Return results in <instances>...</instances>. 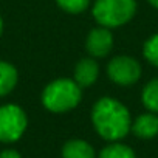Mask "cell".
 <instances>
[{"label":"cell","mask_w":158,"mask_h":158,"mask_svg":"<svg viewBox=\"0 0 158 158\" xmlns=\"http://www.w3.org/2000/svg\"><path fill=\"white\" fill-rule=\"evenodd\" d=\"M90 119L95 132L109 143L124 139L132 127L129 109L112 96H102L93 104Z\"/></svg>","instance_id":"obj_1"},{"label":"cell","mask_w":158,"mask_h":158,"mask_svg":"<svg viewBox=\"0 0 158 158\" xmlns=\"http://www.w3.org/2000/svg\"><path fill=\"white\" fill-rule=\"evenodd\" d=\"M82 90L73 77H57L44 87L40 102L50 113H68L81 104Z\"/></svg>","instance_id":"obj_2"},{"label":"cell","mask_w":158,"mask_h":158,"mask_svg":"<svg viewBox=\"0 0 158 158\" xmlns=\"http://www.w3.org/2000/svg\"><path fill=\"white\" fill-rule=\"evenodd\" d=\"M136 0H95L92 16L101 27L115 30L129 23L136 14Z\"/></svg>","instance_id":"obj_3"},{"label":"cell","mask_w":158,"mask_h":158,"mask_svg":"<svg viewBox=\"0 0 158 158\" xmlns=\"http://www.w3.org/2000/svg\"><path fill=\"white\" fill-rule=\"evenodd\" d=\"M28 129L27 112L14 102L0 106V143H17Z\"/></svg>","instance_id":"obj_4"},{"label":"cell","mask_w":158,"mask_h":158,"mask_svg":"<svg viewBox=\"0 0 158 158\" xmlns=\"http://www.w3.org/2000/svg\"><path fill=\"white\" fill-rule=\"evenodd\" d=\"M106 73L110 81L118 87H132L141 77V64L127 54H119L107 62Z\"/></svg>","instance_id":"obj_5"},{"label":"cell","mask_w":158,"mask_h":158,"mask_svg":"<svg viewBox=\"0 0 158 158\" xmlns=\"http://www.w3.org/2000/svg\"><path fill=\"white\" fill-rule=\"evenodd\" d=\"M113 42L115 40H113L112 30L98 25L92 28L85 37V51L89 53V56L95 59H102L110 54L113 48Z\"/></svg>","instance_id":"obj_6"},{"label":"cell","mask_w":158,"mask_h":158,"mask_svg":"<svg viewBox=\"0 0 158 158\" xmlns=\"http://www.w3.org/2000/svg\"><path fill=\"white\" fill-rule=\"evenodd\" d=\"M98 77H99L98 59H95L92 56H85L77 60V64L74 65V70H73V79L77 82L79 87L89 89V87L95 85Z\"/></svg>","instance_id":"obj_7"},{"label":"cell","mask_w":158,"mask_h":158,"mask_svg":"<svg viewBox=\"0 0 158 158\" xmlns=\"http://www.w3.org/2000/svg\"><path fill=\"white\" fill-rule=\"evenodd\" d=\"M130 132L139 139H152L158 135V113H141L132 119Z\"/></svg>","instance_id":"obj_8"},{"label":"cell","mask_w":158,"mask_h":158,"mask_svg":"<svg viewBox=\"0 0 158 158\" xmlns=\"http://www.w3.org/2000/svg\"><path fill=\"white\" fill-rule=\"evenodd\" d=\"M62 158H98L95 147L82 139V138H71L64 143L60 149Z\"/></svg>","instance_id":"obj_9"},{"label":"cell","mask_w":158,"mask_h":158,"mask_svg":"<svg viewBox=\"0 0 158 158\" xmlns=\"http://www.w3.org/2000/svg\"><path fill=\"white\" fill-rule=\"evenodd\" d=\"M19 82V71L17 68L8 62V60H0V98L8 96Z\"/></svg>","instance_id":"obj_10"},{"label":"cell","mask_w":158,"mask_h":158,"mask_svg":"<svg viewBox=\"0 0 158 158\" xmlns=\"http://www.w3.org/2000/svg\"><path fill=\"white\" fill-rule=\"evenodd\" d=\"M98 158H136V153L130 146L121 141H112L101 149Z\"/></svg>","instance_id":"obj_11"},{"label":"cell","mask_w":158,"mask_h":158,"mask_svg":"<svg viewBox=\"0 0 158 158\" xmlns=\"http://www.w3.org/2000/svg\"><path fill=\"white\" fill-rule=\"evenodd\" d=\"M141 102L146 110L152 113H158V77H153L143 87Z\"/></svg>","instance_id":"obj_12"},{"label":"cell","mask_w":158,"mask_h":158,"mask_svg":"<svg viewBox=\"0 0 158 158\" xmlns=\"http://www.w3.org/2000/svg\"><path fill=\"white\" fill-rule=\"evenodd\" d=\"M56 5L67 14H82L89 10V6L92 5V0H54Z\"/></svg>","instance_id":"obj_13"},{"label":"cell","mask_w":158,"mask_h":158,"mask_svg":"<svg viewBox=\"0 0 158 158\" xmlns=\"http://www.w3.org/2000/svg\"><path fill=\"white\" fill-rule=\"evenodd\" d=\"M143 56L144 59L158 68V33L152 34L143 45Z\"/></svg>","instance_id":"obj_14"},{"label":"cell","mask_w":158,"mask_h":158,"mask_svg":"<svg viewBox=\"0 0 158 158\" xmlns=\"http://www.w3.org/2000/svg\"><path fill=\"white\" fill-rule=\"evenodd\" d=\"M0 158H22V155L16 149H3L0 152Z\"/></svg>","instance_id":"obj_15"},{"label":"cell","mask_w":158,"mask_h":158,"mask_svg":"<svg viewBox=\"0 0 158 158\" xmlns=\"http://www.w3.org/2000/svg\"><path fill=\"white\" fill-rule=\"evenodd\" d=\"M3 27H5V23H3V17L0 16V37H2V34H3Z\"/></svg>","instance_id":"obj_16"},{"label":"cell","mask_w":158,"mask_h":158,"mask_svg":"<svg viewBox=\"0 0 158 158\" xmlns=\"http://www.w3.org/2000/svg\"><path fill=\"white\" fill-rule=\"evenodd\" d=\"M147 2H149V3H150V5L155 8V10H158V0H147Z\"/></svg>","instance_id":"obj_17"}]
</instances>
